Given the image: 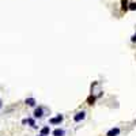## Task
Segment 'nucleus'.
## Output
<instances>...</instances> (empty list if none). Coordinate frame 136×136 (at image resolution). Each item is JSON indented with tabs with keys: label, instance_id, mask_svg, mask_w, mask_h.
I'll return each mask as SVG.
<instances>
[{
	"label": "nucleus",
	"instance_id": "10",
	"mask_svg": "<svg viewBox=\"0 0 136 136\" xmlns=\"http://www.w3.org/2000/svg\"><path fill=\"white\" fill-rule=\"evenodd\" d=\"M94 101H95V98H94V97H90L89 99H87V102H89V105H93V103H94Z\"/></svg>",
	"mask_w": 136,
	"mask_h": 136
},
{
	"label": "nucleus",
	"instance_id": "2",
	"mask_svg": "<svg viewBox=\"0 0 136 136\" xmlns=\"http://www.w3.org/2000/svg\"><path fill=\"white\" fill-rule=\"evenodd\" d=\"M63 119H64L63 116L59 114L57 117H55V119H51V124H60L61 121H63Z\"/></svg>",
	"mask_w": 136,
	"mask_h": 136
},
{
	"label": "nucleus",
	"instance_id": "13",
	"mask_svg": "<svg viewBox=\"0 0 136 136\" xmlns=\"http://www.w3.org/2000/svg\"><path fill=\"white\" fill-rule=\"evenodd\" d=\"M0 108H1V102H0Z\"/></svg>",
	"mask_w": 136,
	"mask_h": 136
},
{
	"label": "nucleus",
	"instance_id": "6",
	"mask_svg": "<svg viewBox=\"0 0 136 136\" xmlns=\"http://www.w3.org/2000/svg\"><path fill=\"white\" fill-rule=\"evenodd\" d=\"M49 132H51V129H49V127H44L42 129H41V135L46 136V135H49Z\"/></svg>",
	"mask_w": 136,
	"mask_h": 136
},
{
	"label": "nucleus",
	"instance_id": "9",
	"mask_svg": "<svg viewBox=\"0 0 136 136\" xmlns=\"http://www.w3.org/2000/svg\"><path fill=\"white\" fill-rule=\"evenodd\" d=\"M128 8H129V10H132V11H135V10H136V3H131Z\"/></svg>",
	"mask_w": 136,
	"mask_h": 136
},
{
	"label": "nucleus",
	"instance_id": "8",
	"mask_svg": "<svg viewBox=\"0 0 136 136\" xmlns=\"http://www.w3.org/2000/svg\"><path fill=\"white\" fill-rule=\"evenodd\" d=\"M121 4H123V7H121V8H123V11H127L128 10V0H123V1H121Z\"/></svg>",
	"mask_w": 136,
	"mask_h": 136
},
{
	"label": "nucleus",
	"instance_id": "1",
	"mask_svg": "<svg viewBox=\"0 0 136 136\" xmlns=\"http://www.w3.org/2000/svg\"><path fill=\"white\" fill-rule=\"evenodd\" d=\"M85 117H86V113H85V112H79V113H76V116L74 117V120H75L76 123H79V121H82Z\"/></svg>",
	"mask_w": 136,
	"mask_h": 136
},
{
	"label": "nucleus",
	"instance_id": "12",
	"mask_svg": "<svg viewBox=\"0 0 136 136\" xmlns=\"http://www.w3.org/2000/svg\"><path fill=\"white\" fill-rule=\"evenodd\" d=\"M132 41H133V42H136V34H133V37H132Z\"/></svg>",
	"mask_w": 136,
	"mask_h": 136
},
{
	"label": "nucleus",
	"instance_id": "7",
	"mask_svg": "<svg viewBox=\"0 0 136 136\" xmlns=\"http://www.w3.org/2000/svg\"><path fill=\"white\" fill-rule=\"evenodd\" d=\"M26 103H27L29 106H34V105H35V99H34V98H27V99H26Z\"/></svg>",
	"mask_w": 136,
	"mask_h": 136
},
{
	"label": "nucleus",
	"instance_id": "11",
	"mask_svg": "<svg viewBox=\"0 0 136 136\" xmlns=\"http://www.w3.org/2000/svg\"><path fill=\"white\" fill-rule=\"evenodd\" d=\"M27 123H29L30 125H31V127L35 128V124H34V120H33V119H27Z\"/></svg>",
	"mask_w": 136,
	"mask_h": 136
},
{
	"label": "nucleus",
	"instance_id": "4",
	"mask_svg": "<svg viewBox=\"0 0 136 136\" xmlns=\"http://www.w3.org/2000/svg\"><path fill=\"white\" fill-rule=\"evenodd\" d=\"M42 108H37L35 110H34V117H41L42 116Z\"/></svg>",
	"mask_w": 136,
	"mask_h": 136
},
{
	"label": "nucleus",
	"instance_id": "14",
	"mask_svg": "<svg viewBox=\"0 0 136 136\" xmlns=\"http://www.w3.org/2000/svg\"><path fill=\"white\" fill-rule=\"evenodd\" d=\"M40 136H44V135H40Z\"/></svg>",
	"mask_w": 136,
	"mask_h": 136
},
{
	"label": "nucleus",
	"instance_id": "5",
	"mask_svg": "<svg viewBox=\"0 0 136 136\" xmlns=\"http://www.w3.org/2000/svg\"><path fill=\"white\" fill-rule=\"evenodd\" d=\"M64 133H65V132H64L63 129H59V128L53 131V136H64Z\"/></svg>",
	"mask_w": 136,
	"mask_h": 136
},
{
	"label": "nucleus",
	"instance_id": "3",
	"mask_svg": "<svg viewBox=\"0 0 136 136\" xmlns=\"http://www.w3.org/2000/svg\"><path fill=\"white\" fill-rule=\"evenodd\" d=\"M119 133H120L119 128H113V129H110V131L108 132V136H117Z\"/></svg>",
	"mask_w": 136,
	"mask_h": 136
}]
</instances>
